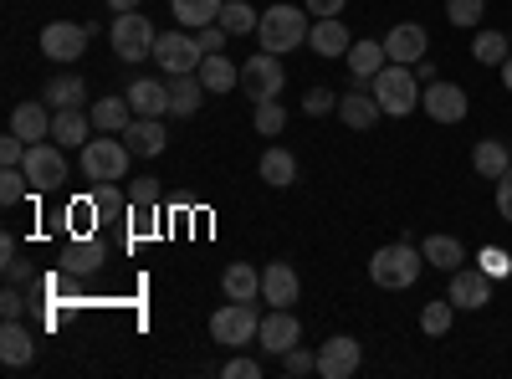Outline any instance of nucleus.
I'll return each instance as SVG.
<instances>
[{
  "mask_svg": "<svg viewBox=\"0 0 512 379\" xmlns=\"http://www.w3.org/2000/svg\"><path fill=\"white\" fill-rule=\"evenodd\" d=\"M369 93L379 98V108H384V118H405V113H415L420 108V77H415V67H405V62H384L379 72H374V82H369Z\"/></svg>",
  "mask_w": 512,
  "mask_h": 379,
  "instance_id": "1",
  "label": "nucleus"
},
{
  "mask_svg": "<svg viewBox=\"0 0 512 379\" xmlns=\"http://www.w3.org/2000/svg\"><path fill=\"white\" fill-rule=\"evenodd\" d=\"M420 267H425V251H420V246H410L405 236H400V241H390V246H379L374 257H369V277H374V287H384V292L410 287V282L420 277Z\"/></svg>",
  "mask_w": 512,
  "mask_h": 379,
  "instance_id": "2",
  "label": "nucleus"
},
{
  "mask_svg": "<svg viewBox=\"0 0 512 379\" xmlns=\"http://www.w3.org/2000/svg\"><path fill=\"white\" fill-rule=\"evenodd\" d=\"M128 159H134V149L123 144V134H103V139H88L77 154L82 164V180H93V185H118L128 175Z\"/></svg>",
  "mask_w": 512,
  "mask_h": 379,
  "instance_id": "3",
  "label": "nucleus"
},
{
  "mask_svg": "<svg viewBox=\"0 0 512 379\" xmlns=\"http://www.w3.org/2000/svg\"><path fill=\"white\" fill-rule=\"evenodd\" d=\"M308 6H272L262 11V26H256V36H262V52H277L287 57L292 47H303L308 41Z\"/></svg>",
  "mask_w": 512,
  "mask_h": 379,
  "instance_id": "4",
  "label": "nucleus"
},
{
  "mask_svg": "<svg viewBox=\"0 0 512 379\" xmlns=\"http://www.w3.org/2000/svg\"><path fill=\"white\" fill-rule=\"evenodd\" d=\"M108 41H113V57H118V62H144V57H154L159 31H154V21L139 16V11H118L113 26H108Z\"/></svg>",
  "mask_w": 512,
  "mask_h": 379,
  "instance_id": "5",
  "label": "nucleus"
},
{
  "mask_svg": "<svg viewBox=\"0 0 512 379\" xmlns=\"http://www.w3.org/2000/svg\"><path fill=\"white\" fill-rule=\"evenodd\" d=\"M282 88H287V67H282L277 52H262V57L241 62V93L251 103H272V98H282Z\"/></svg>",
  "mask_w": 512,
  "mask_h": 379,
  "instance_id": "6",
  "label": "nucleus"
},
{
  "mask_svg": "<svg viewBox=\"0 0 512 379\" xmlns=\"http://www.w3.org/2000/svg\"><path fill=\"white\" fill-rule=\"evenodd\" d=\"M21 170H26V180H31V195H52V190H62V180H67V159H62V144L52 139H41V144H31L26 149V159H21Z\"/></svg>",
  "mask_w": 512,
  "mask_h": 379,
  "instance_id": "7",
  "label": "nucleus"
},
{
  "mask_svg": "<svg viewBox=\"0 0 512 379\" xmlns=\"http://www.w3.org/2000/svg\"><path fill=\"white\" fill-rule=\"evenodd\" d=\"M256 328H262V308H256V303H226L221 313H210V339L226 344V349L251 344Z\"/></svg>",
  "mask_w": 512,
  "mask_h": 379,
  "instance_id": "8",
  "label": "nucleus"
},
{
  "mask_svg": "<svg viewBox=\"0 0 512 379\" xmlns=\"http://www.w3.org/2000/svg\"><path fill=\"white\" fill-rule=\"evenodd\" d=\"M200 62H205V52H200V41H195L190 31H159V41H154V67H159L164 77L200 72Z\"/></svg>",
  "mask_w": 512,
  "mask_h": 379,
  "instance_id": "9",
  "label": "nucleus"
},
{
  "mask_svg": "<svg viewBox=\"0 0 512 379\" xmlns=\"http://www.w3.org/2000/svg\"><path fill=\"white\" fill-rule=\"evenodd\" d=\"M88 41H93L88 26H77V21H52V26H41V57L67 67V62H77L82 52H88Z\"/></svg>",
  "mask_w": 512,
  "mask_h": 379,
  "instance_id": "10",
  "label": "nucleus"
},
{
  "mask_svg": "<svg viewBox=\"0 0 512 379\" xmlns=\"http://www.w3.org/2000/svg\"><path fill=\"white\" fill-rule=\"evenodd\" d=\"M297 339H303V323H297V313H292V308H272V313H262L256 344H262L272 359H282L287 349H297Z\"/></svg>",
  "mask_w": 512,
  "mask_h": 379,
  "instance_id": "11",
  "label": "nucleus"
},
{
  "mask_svg": "<svg viewBox=\"0 0 512 379\" xmlns=\"http://www.w3.org/2000/svg\"><path fill=\"white\" fill-rule=\"evenodd\" d=\"M420 108L431 113L436 123H461L466 118V108H472V98H466V88L461 82H425V93H420Z\"/></svg>",
  "mask_w": 512,
  "mask_h": 379,
  "instance_id": "12",
  "label": "nucleus"
},
{
  "mask_svg": "<svg viewBox=\"0 0 512 379\" xmlns=\"http://www.w3.org/2000/svg\"><path fill=\"white\" fill-rule=\"evenodd\" d=\"M446 298H451L456 308L482 313V308L492 303V277H487L482 267H456V272H451V287H446Z\"/></svg>",
  "mask_w": 512,
  "mask_h": 379,
  "instance_id": "13",
  "label": "nucleus"
},
{
  "mask_svg": "<svg viewBox=\"0 0 512 379\" xmlns=\"http://www.w3.org/2000/svg\"><path fill=\"white\" fill-rule=\"evenodd\" d=\"M359 339H349V333H333V339L318 349V374L323 379H354L359 374Z\"/></svg>",
  "mask_w": 512,
  "mask_h": 379,
  "instance_id": "14",
  "label": "nucleus"
},
{
  "mask_svg": "<svg viewBox=\"0 0 512 379\" xmlns=\"http://www.w3.org/2000/svg\"><path fill=\"white\" fill-rule=\"evenodd\" d=\"M52 118H57V108H52L47 98L16 103V108H11V134L26 139V144H41V139H52Z\"/></svg>",
  "mask_w": 512,
  "mask_h": 379,
  "instance_id": "15",
  "label": "nucleus"
},
{
  "mask_svg": "<svg viewBox=\"0 0 512 379\" xmlns=\"http://www.w3.org/2000/svg\"><path fill=\"white\" fill-rule=\"evenodd\" d=\"M123 98L134 103V118H164V113H169V82H159V77H134Z\"/></svg>",
  "mask_w": 512,
  "mask_h": 379,
  "instance_id": "16",
  "label": "nucleus"
},
{
  "mask_svg": "<svg viewBox=\"0 0 512 379\" xmlns=\"http://www.w3.org/2000/svg\"><path fill=\"white\" fill-rule=\"evenodd\" d=\"M31 359H36L31 328L21 318H6V328H0V364H6V369H26Z\"/></svg>",
  "mask_w": 512,
  "mask_h": 379,
  "instance_id": "17",
  "label": "nucleus"
},
{
  "mask_svg": "<svg viewBox=\"0 0 512 379\" xmlns=\"http://www.w3.org/2000/svg\"><path fill=\"white\" fill-rule=\"evenodd\" d=\"M308 47H313L318 57H349L354 36H349V26L338 21V16H318L313 31H308Z\"/></svg>",
  "mask_w": 512,
  "mask_h": 379,
  "instance_id": "18",
  "label": "nucleus"
},
{
  "mask_svg": "<svg viewBox=\"0 0 512 379\" xmlns=\"http://www.w3.org/2000/svg\"><path fill=\"white\" fill-rule=\"evenodd\" d=\"M338 118H344L354 134H364V129H374V123L384 118V108H379V98H374V93H364L359 82H354V93L338 98Z\"/></svg>",
  "mask_w": 512,
  "mask_h": 379,
  "instance_id": "19",
  "label": "nucleus"
},
{
  "mask_svg": "<svg viewBox=\"0 0 512 379\" xmlns=\"http://www.w3.org/2000/svg\"><path fill=\"white\" fill-rule=\"evenodd\" d=\"M103 257H108V251H103L98 236H72V246L62 251V272L67 277H93L103 267Z\"/></svg>",
  "mask_w": 512,
  "mask_h": 379,
  "instance_id": "20",
  "label": "nucleus"
},
{
  "mask_svg": "<svg viewBox=\"0 0 512 379\" xmlns=\"http://www.w3.org/2000/svg\"><path fill=\"white\" fill-rule=\"evenodd\" d=\"M123 144L134 149V159H154V154H164L169 134H164V123H159V118H134V123L123 129Z\"/></svg>",
  "mask_w": 512,
  "mask_h": 379,
  "instance_id": "21",
  "label": "nucleus"
},
{
  "mask_svg": "<svg viewBox=\"0 0 512 379\" xmlns=\"http://www.w3.org/2000/svg\"><path fill=\"white\" fill-rule=\"evenodd\" d=\"M52 139H57L62 149H82V144L93 139V113H82V108H57Z\"/></svg>",
  "mask_w": 512,
  "mask_h": 379,
  "instance_id": "22",
  "label": "nucleus"
},
{
  "mask_svg": "<svg viewBox=\"0 0 512 379\" xmlns=\"http://www.w3.org/2000/svg\"><path fill=\"white\" fill-rule=\"evenodd\" d=\"M384 52H390V62H405V67H415V62L425 57V26H415V21L395 26L390 36H384Z\"/></svg>",
  "mask_w": 512,
  "mask_h": 379,
  "instance_id": "23",
  "label": "nucleus"
},
{
  "mask_svg": "<svg viewBox=\"0 0 512 379\" xmlns=\"http://www.w3.org/2000/svg\"><path fill=\"white\" fill-rule=\"evenodd\" d=\"M164 82H169V113H175V118H195V108L205 98L200 72H180V77H164Z\"/></svg>",
  "mask_w": 512,
  "mask_h": 379,
  "instance_id": "24",
  "label": "nucleus"
},
{
  "mask_svg": "<svg viewBox=\"0 0 512 379\" xmlns=\"http://www.w3.org/2000/svg\"><path fill=\"white\" fill-rule=\"evenodd\" d=\"M297 272L287 267V262H272L267 272H262V303H272V308H287V303H297Z\"/></svg>",
  "mask_w": 512,
  "mask_h": 379,
  "instance_id": "25",
  "label": "nucleus"
},
{
  "mask_svg": "<svg viewBox=\"0 0 512 379\" xmlns=\"http://www.w3.org/2000/svg\"><path fill=\"white\" fill-rule=\"evenodd\" d=\"M221 287H226L231 303H256V298H262V272H256L251 262H231L226 277H221Z\"/></svg>",
  "mask_w": 512,
  "mask_h": 379,
  "instance_id": "26",
  "label": "nucleus"
},
{
  "mask_svg": "<svg viewBox=\"0 0 512 379\" xmlns=\"http://www.w3.org/2000/svg\"><path fill=\"white\" fill-rule=\"evenodd\" d=\"M420 251H425V267H436V272H456L461 262H466V246L456 241V236H425L420 241Z\"/></svg>",
  "mask_w": 512,
  "mask_h": 379,
  "instance_id": "27",
  "label": "nucleus"
},
{
  "mask_svg": "<svg viewBox=\"0 0 512 379\" xmlns=\"http://www.w3.org/2000/svg\"><path fill=\"white\" fill-rule=\"evenodd\" d=\"M349 72H354V82H374V72L390 62V52H384V41H354L349 47Z\"/></svg>",
  "mask_w": 512,
  "mask_h": 379,
  "instance_id": "28",
  "label": "nucleus"
},
{
  "mask_svg": "<svg viewBox=\"0 0 512 379\" xmlns=\"http://www.w3.org/2000/svg\"><path fill=\"white\" fill-rule=\"evenodd\" d=\"M128 123H134V103L128 98H98L93 103V129L98 134H123Z\"/></svg>",
  "mask_w": 512,
  "mask_h": 379,
  "instance_id": "29",
  "label": "nucleus"
},
{
  "mask_svg": "<svg viewBox=\"0 0 512 379\" xmlns=\"http://www.w3.org/2000/svg\"><path fill=\"white\" fill-rule=\"evenodd\" d=\"M200 82H205V93H231L236 82H241V67L231 57H221V52H210L200 62Z\"/></svg>",
  "mask_w": 512,
  "mask_h": 379,
  "instance_id": "30",
  "label": "nucleus"
},
{
  "mask_svg": "<svg viewBox=\"0 0 512 379\" xmlns=\"http://www.w3.org/2000/svg\"><path fill=\"white\" fill-rule=\"evenodd\" d=\"M41 98H47L52 108H82V98H88V82H82L77 72H57L47 88H41Z\"/></svg>",
  "mask_w": 512,
  "mask_h": 379,
  "instance_id": "31",
  "label": "nucleus"
},
{
  "mask_svg": "<svg viewBox=\"0 0 512 379\" xmlns=\"http://www.w3.org/2000/svg\"><path fill=\"white\" fill-rule=\"evenodd\" d=\"M472 164H477V175H482V180H502V175L512 170V154H507L502 139H482V144L472 149Z\"/></svg>",
  "mask_w": 512,
  "mask_h": 379,
  "instance_id": "32",
  "label": "nucleus"
},
{
  "mask_svg": "<svg viewBox=\"0 0 512 379\" xmlns=\"http://www.w3.org/2000/svg\"><path fill=\"white\" fill-rule=\"evenodd\" d=\"M472 57H477L482 67H502V62L512 57V36H507V31H487V26H477Z\"/></svg>",
  "mask_w": 512,
  "mask_h": 379,
  "instance_id": "33",
  "label": "nucleus"
},
{
  "mask_svg": "<svg viewBox=\"0 0 512 379\" xmlns=\"http://www.w3.org/2000/svg\"><path fill=\"white\" fill-rule=\"evenodd\" d=\"M221 6H226V0H169V11H175V21H180L185 31L210 26V21L221 16Z\"/></svg>",
  "mask_w": 512,
  "mask_h": 379,
  "instance_id": "34",
  "label": "nucleus"
},
{
  "mask_svg": "<svg viewBox=\"0 0 512 379\" xmlns=\"http://www.w3.org/2000/svg\"><path fill=\"white\" fill-rule=\"evenodd\" d=\"M256 170H262V180H267V185L287 190V185L297 180V159H292L287 149H267V154H262V164H256Z\"/></svg>",
  "mask_w": 512,
  "mask_h": 379,
  "instance_id": "35",
  "label": "nucleus"
},
{
  "mask_svg": "<svg viewBox=\"0 0 512 379\" xmlns=\"http://www.w3.org/2000/svg\"><path fill=\"white\" fill-rule=\"evenodd\" d=\"M216 21L226 26V36H246V31H256V26H262V11H251L246 0H226Z\"/></svg>",
  "mask_w": 512,
  "mask_h": 379,
  "instance_id": "36",
  "label": "nucleus"
},
{
  "mask_svg": "<svg viewBox=\"0 0 512 379\" xmlns=\"http://www.w3.org/2000/svg\"><path fill=\"white\" fill-rule=\"evenodd\" d=\"M451 318H456V303H451V298H436V303H425L420 328L431 333V339H446V333H451Z\"/></svg>",
  "mask_w": 512,
  "mask_h": 379,
  "instance_id": "37",
  "label": "nucleus"
},
{
  "mask_svg": "<svg viewBox=\"0 0 512 379\" xmlns=\"http://www.w3.org/2000/svg\"><path fill=\"white\" fill-rule=\"evenodd\" d=\"M31 195V180H26V170H21V164H16V170H0V205H21Z\"/></svg>",
  "mask_w": 512,
  "mask_h": 379,
  "instance_id": "38",
  "label": "nucleus"
},
{
  "mask_svg": "<svg viewBox=\"0 0 512 379\" xmlns=\"http://www.w3.org/2000/svg\"><path fill=\"white\" fill-rule=\"evenodd\" d=\"M287 129V108L272 98V103H256V134H262V139H277Z\"/></svg>",
  "mask_w": 512,
  "mask_h": 379,
  "instance_id": "39",
  "label": "nucleus"
},
{
  "mask_svg": "<svg viewBox=\"0 0 512 379\" xmlns=\"http://www.w3.org/2000/svg\"><path fill=\"white\" fill-rule=\"evenodd\" d=\"M93 216H98V200L88 195V200H72L67 205V231L72 236H93Z\"/></svg>",
  "mask_w": 512,
  "mask_h": 379,
  "instance_id": "40",
  "label": "nucleus"
},
{
  "mask_svg": "<svg viewBox=\"0 0 512 379\" xmlns=\"http://www.w3.org/2000/svg\"><path fill=\"white\" fill-rule=\"evenodd\" d=\"M446 16H451V26L477 31V26H482V16H487V0H451V6H446Z\"/></svg>",
  "mask_w": 512,
  "mask_h": 379,
  "instance_id": "41",
  "label": "nucleus"
},
{
  "mask_svg": "<svg viewBox=\"0 0 512 379\" xmlns=\"http://www.w3.org/2000/svg\"><path fill=\"white\" fill-rule=\"evenodd\" d=\"M0 257H6V262H0V272H6V282H26V257H21V246H16V236H6V241H0Z\"/></svg>",
  "mask_w": 512,
  "mask_h": 379,
  "instance_id": "42",
  "label": "nucleus"
},
{
  "mask_svg": "<svg viewBox=\"0 0 512 379\" xmlns=\"http://www.w3.org/2000/svg\"><path fill=\"white\" fill-rule=\"evenodd\" d=\"M282 374H287V379L318 374V354H308V349H287V354H282Z\"/></svg>",
  "mask_w": 512,
  "mask_h": 379,
  "instance_id": "43",
  "label": "nucleus"
},
{
  "mask_svg": "<svg viewBox=\"0 0 512 379\" xmlns=\"http://www.w3.org/2000/svg\"><path fill=\"white\" fill-rule=\"evenodd\" d=\"M93 200H98V216H103V221H118L123 205H128V200L118 195V185H93Z\"/></svg>",
  "mask_w": 512,
  "mask_h": 379,
  "instance_id": "44",
  "label": "nucleus"
},
{
  "mask_svg": "<svg viewBox=\"0 0 512 379\" xmlns=\"http://www.w3.org/2000/svg\"><path fill=\"white\" fill-rule=\"evenodd\" d=\"M128 205L134 210H159V185L154 180H134L128 185Z\"/></svg>",
  "mask_w": 512,
  "mask_h": 379,
  "instance_id": "45",
  "label": "nucleus"
},
{
  "mask_svg": "<svg viewBox=\"0 0 512 379\" xmlns=\"http://www.w3.org/2000/svg\"><path fill=\"white\" fill-rule=\"evenodd\" d=\"M303 113H308V118H323V113H338V93H328V88H313V93L303 98Z\"/></svg>",
  "mask_w": 512,
  "mask_h": 379,
  "instance_id": "46",
  "label": "nucleus"
},
{
  "mask_svg": "<svg viewBox=\"0 0 512 379\" xmlns=\"http://www.w3.org/2000/svg\"><path fill=\"white\" fill-rule=\"evenodd\" d=\"M26 139H16V134H6V139H0V170H16V164L26 159Z\"/></svg>",
  "mask_w": 512,
  "mask_h": 379,
  "instance_id": "47",
  "label": "nucleus"
},
{
  "mask_svg": "<svg viewBox=\"0 0 512 379\" xmlns=\"http://www.w3.org/2000/svg\"><path fill=\"white\" fill-rule=\"evenodd\" d=\"M221 374H226V379H262V364H256V359H246V354H231Z\"/></svg>",
  "mask_w": 512,
  "mask_h": 379,
  "instance_id": "48",
  "label": "nucleus"
},
{
  "mask_svg": "<svg viewBox=\"0 0 512 379\" xmlns=\"http://www.w3.org/2000/svg\"><path fill=\"white\" fill-rule=\"evenodd\" d=\"M195 41H200V52H205V57H210V52H221V47H226V26H221V21H210V26L195 31Z\"/></svg>",
  "mask_w": 512,
  "mask_h": 379,
  "instance_id": "49",
  "label": "nucleus"
},
{
  "mask_svg": "<svg viewBox=\"0 0 512 379\" xmlns=\"http://www.w3.org/2000/svg\"><path fill=\"white\" fill-rule=\"evenodd\" d=\"M482 272H487V277H507V272H512V257H507V251H497V246H487V251H482Z\"/></svg>",
  "mask_w": 512,
  "mask_h": 379,
  "instance_id": "50",
  "label": "nucleus"
},
{
  "mask_svg": "<svg viewBox=\"0 0 512 379\" xmlns=\"http://www.w3.org/2000/svg\"><path fill=\"white\" fill-rule=\"evenodd\" d=\"M0 313H6V318H21L26 313V298H21L16 282H6V292H0Z\"/></svg>",
  "mask_w": 512,
  "mask_h": 379,
  "instance_id": "51",
  "label": "nucleus"
},
{
  "mask_svg": "<svg viewBox=\"0 0 512 379\" xmlns=\"http://www.w3.org/2000/svg\"><path fill=\"white\" fill-rule=\"evenodd\" d=\"M497 216H502V221L512 226V170H507V175L497 180Z\"/></svg>",
  "mask_w": 512,
  "mask_h": 379,
  "instance_id": "52",
  "label": "nucleus"
},
{
  "mask_svg": "<svg viewBox=\"0 0 512 379\" xmlns=\"http://www.w3.org/2000/svg\"><path fill=\"white\" fill-rule=\"evenodd\" d=\"M303 6H308V16H338L349 0H303Z\"/></svg>",
  "mask_w": 512,
  "mask_h": 379,
  "instance_id": "53",
  "label": "nucleus"
},
{
  "mask_svg": "<svg viewBox=\"0 0 512 379\" xmlns=\"http://www.w3.org/2000/svg\"><path fill=\"white\" fill-rule=\"evenodd\" d=\"M415 77H420V88H425V82H436V67H431V62L420 57V62H415Z\"/></svg>",
  "mask_w": 512,
  "mask_h": 379,
  "instance_id": "54",
  "label": "nucleus"
},
{
  "mask_svg": "<svg viewBox=\"0 0 512 379\" xmlns=\"http://www.w3.org/2000/svg\"><path fill=\"white\" fill-rule=\"evenodd\" d=\"M108 6H113V16H118V11H139L144 0H108Z\"/></svg>",
  "mask_w": 512,
  "mask_h": 379,
  "instance_id": "55",
  "label": "nucleus"
},
{
  "mask_svg": "<svg viewBox=\"0 0 512 379\" xmlns=\"http://www.w3.org/2000/svg\"><path fill=\"white\" fill-rule=\"evenodd\" d=\"M502 88H507V93H512V57H507V62H502Z\"/></svg>",
  "mask_w": 512,
  "mask_h": 379,
  "instance_id": "56",
  "label": "nucleus"
},
{
  "mask_svg": "<svg viewBox=\"0 0 512 379\" xmlns=\"http://www.w3.org/2000/svg\"><path fill=\"white\" fill-rule=\"evenodd\" d=\"M507 36H512V31H507Z\"/></svg>",
  "mask_w": 512,
  "mask_h": 379,
  "instance_id": "57",
  "label": "nucleus"
}]
</instances>
